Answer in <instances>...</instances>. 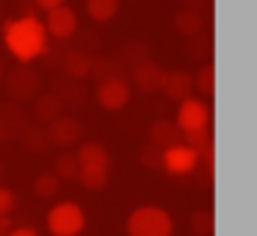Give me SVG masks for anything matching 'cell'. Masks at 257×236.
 Returning <instances> with one entry per match:
<instances>
[{"instance_id": "1", "label": "cell", "mask_w": 257, "mask_h": 236, "mask_svg": "<svg viewBox=\"0 0 257 236\" xmlns=\"http://www.w3.org/2000/svg\"><path fill=\"white\" fill-rule=\"evenodd\" d=\"M3 45L21 66L48 54V33L45 24L36 15H21L12 21H3Z\"/></svg>"}, {"instance_id": "2", "label": "cell", "mask_w": 257, "mask_h": 236, "mask_svg": "<svg viewBox=\"0 0 257 236\" xmlns=\"http://www.w3.org/2000/svg\"><path fill=\"white\" fill-rule=\"evenodd\" d=\"M128 236H174V218L162 206H138L126 218Z\"/></svg>"}, {"instance_id": "3", "label": "cell", "mask_w": 257, "mask_h": 236, "mask_svg": "<svg viewBox=\"0 0 257 236\" xmlns=\"http://www.w3.org/2000/svg\"><path fill=\"white\" fill-rule=\"evenodd\" d=\"M45 224H48L51 236H78L87 227V212L75 200H60V203H54L48 209Z\"/></svg>"}, {"instance_id": "4", "label": "cell", "mask_w": 257, "mask_h": 236, "mask_svg": "<svg viewBox=\"0 0 257 236\" xmlns=\"http://www.w3.org/2000/svg\"><path fill=\"white\" fill-rule=\"evenodd\" d=\"M209 105H206V99H197V96H189V99H183L180 102V108H177V129L183 132V135H192V132H209Z\"/></svg>"}, {"instance_id": "5", "label": "cell", "mask_w": 257, "mask_h": 236, "mask_svg": "<svg viewBox=\"0 0 257 236\" xmlns=\"http://www.w3.org/2000/svg\"><path fill=\"white\" fill-rule=\"evenodd\" d=\"M128 99H132V90H128V81L123 75H111V78H102L96 84V102L105 111H123Z\"/></svg>"}, {"instance_id": "6", "label": "cell", "mask_w": 257, "mask_h": 236, "mask_svg": "<svg viewBox=\"0 0 257 236\" xmlns=\"http://www.w3.org/2000/svg\"><path fill=\"white\" fill-rule=\"evenodd\" d=\"M197 150H192L189 144H174L168 150H162V168L171 174V177H189L197 171Z\"/></svg>"}, {"instance_id": "7", "label": "cell", "mask_w": 257, "mask_h": 236, "mask_svg": "<svg viewBox=\"0 0 257 236\" xmlns=\"http://www.w3.org/2000/svg\"><path fill=\"white\" fill-rule=\"evenodd\" d=\"M45 33H48V39H72L75 33H78V15H75V9L72 6H57V9H51V12H45Z\"/></svg>"}, {"instance_id": "8", "label": "cell", "mask_w": 257, "mask_h": 236, "mask_svg": "<svg viewBox=\"0 0 257 236\" xmlns=\"http://www.w3.org/2000/svg\"><path fill=\"white\" fill-rule=\"evenodd\" d=\"M135 87L141 93H162V84H165V69L156 63V60H141L135 63Z\"/></svg>"}, {"instance_id": "9", "label": "cell", "mask_w": 257, "mask_h": 236, "mask_svg": "<svg viewBox=\"0 0 257 236\" xmlns=\"http://www.w3.org/2000/svg\"><path fill=\"white\" fill-rule=\"evenodd\" d=\"M75 159H78L81 171H105V174H111V153L102 144H96V141L81 144L78 153H75Z\"/></svg>"}, {"instance_id": "10", "label": "cell", "mask_w": 257, "mask_h": 236, "mask_svg": "<svg viewBox=\"0 0 257 236\" xmlns=\"http://www.w3.org/2000/svg\"><path fill=\"white\" fill-rule=\"evenodd\" d=\"M48 135V144H57V147H72L78 138H81V123L75 117H57L48 123L45 129Z\"/></svg>"}, {"instance_id": "11", "label": "cell", "mask_w": 257, "mask_h": 236, "mask_svg": "<svg viewBox=\"0 0 257 236\" xmlns=\"http://www.w3.org/2000/svg\"><path fill=\"white\" fill-rule=\"evenodd\" d=\"M194 90V81L189 72H183V69H174V72H165V84H162V93L171 99V102H183V99H189Z\"/></svg>"}, {"instance_id": "12", "label": "cell", "mask_w": 257, "mask_h": 236, "mask_svg": "<svg viewBox=\"0 0 257 236\" xmlns=\"http://www.w3.org/2000/svg\"><path fill=\"white\" fill-rule=\"evenodd\" d=\"M180 141H183V132L177 129L174 120H156V123L150 126V144H153V147L168 150V147H174V144H180Z\"/></svg>"}, {"instance_id": "13", "label": "cell", "mask_w": 257, "mask_h": 236, "mask_svg": "<svg viewBox=\"0 0 257 236\" xmlns=\"http://www.w3.org/2000/svg\"><path fill=\"white\" fill-rule=\"evenodd\" d=\"M36 75L27 69V66H18L12 75H9V93L15 96V99H33V93H36Z\"/></svg>"}, {"instance_id": "14", "label": "cell", "mask_w": 257, "mask_h": 236, "mask_svg": "<svg viewBox=\"0 0 257 236\" xmlns=\"http://www.w3.org/2000/svg\"><path fill=\"white\" fill-rule=\"evenodd\" d=\"M174 27L183 33V36H197L203 30V12L200 9H180L174 15Z\"/></svg>"}, {"instance_id": "15", "label": "cell", "mask_w": 257, "mask_h": 236, "mask_svg": "<svg viewBox=\"0 0 257 236\" xmlns=\"http://www.w3.org/2000/svg\"><path fill=\"white\" fill-rule=\"evenodd\" d=\"M63 69L69 78H75V81H81V78H87L90 75V69H93V57L90 54H84V51H69L63 57Z\"/></svg>"}, {"instance_id": "16", "label": "cell", "mask_w": 257, "mask_h": 236, "mask_svg": "<svg viewBox=\"0 0 257 236\" xmlns=\"http://www.w3.org/2000/svg\"><path fill=\"white\" fill-rule=\"evenodd\" d=\"M117 12H120V0H87V15H90L96 24L114 21Z\"/></svg>"}, {"instance_id": "17", "label": "cell", "mask_w": 257, "mask_h": 236, "mask_svg": "<svg viewBox=\"0 0 257 236\" xmlns=\"http://www.w3.org/2000/svg\"><path fill=\"white\" fill-rule=\"evenodd\" d=\"M192 81H194V90H200V96H212L215 93V66L203 63Z\"/></svg>"}, {"instance_id": "18", "label": "cell", "mask_w": 257, "mask_h": 236, "mask_svg": "<svg viewBox=\"0 0 257 236\" xmlns=\"http://www.w3.org/2000/svg\"><path fill=\"white\" fill-rule=\"evenodd\" d=\"M33 191L42 197V200H48V197H57V191H60V177L54 174V171H48V174H39L36 182H33Z\"/></svg>"}, {"instance_id": "19", "label": "cell", "mask_w": 257, "mask_h": 236, "mask_svg": "<svg viewBox=\"0 0 257 236\" xmlns=\"http://www.w3.org/2000/svg\"><path fill=\"white\" fill-rule=\"evenodd\" d=\"M60 96H42L39 102H36V117L45 120V123H51V120L60 117Z\"/></svg>"}, {"instance_id": "20", "label": "cell", "mask_w": 257, "mask_h": 236, "mask_svg": "<svg viewBox=\"0 0 257 236\" xmlns=\"http://www.w3.org/2000/svg\"><path fill=\"white\" fill-rule=\"evenodd\" d=\"M212 230H215V218H212L209 209L192 212V233L194 236H212Z\"/></svg>"}, {"instance_id": "21", "label": "cell", "mask_w": 257, "mask_h": 236, "mask_svg": "<svg viewBox=\"0 0 257 236\" xmlns=\"http://www.w3.org/2000/svg\"><path fill=\"white\" fill-rule=\"evenodd\" d=\"M54 174H57L60 179H78V174H81V165H78L75 153H63V156L57 159V165H54Z\"/></svg>"}, {"instance_id": "22", "label": "cell", "mask_w": 257, "mask_h": 236, "mask_svg": "<svg viewBox=\"0 0 257 236\" xmlns=\"http://www.w3.org/2000/svg\"><path fill=\"white\" fill-rule=\"evenodd\" d=\"M108 177H111V174H105V171H81V174H78V182H81L84 188H90V191H99V188L108 185Z\"/></svg>"}, {"instance_id": "23", "label": "cell", "mask_w": 257, "mask_h": 236, "mask_svg": "<svg viewBox=\"0 0 257 236\" xmlns=\"http://www.w3.org/2000/svg\"><path fill=\"white\" fill-rule=\"evenodd\" d=\"M138 159H141L144 168H162V150L153 147V144H147V147L138 153Z\"/></svg>"}, {"instance_id": "24", "label": "cell", "mask_w": 257, "mask_h": 236, "mask_svg": "<svg viewBox=\"0 0 257 236\" xmlns=\"http://www.w3.org/2000/svg\"><path fill=\"white\" fill-rule=\"evenodd\" d=\"M24 144H27L30 150H45V147H48V135H45L42 129H27V132H24Z\"/></svg>"}, {"instance_id": "25", "label": "cell", "mask_w": 257, "mask_h": 236, "mask_svg": "<svg viewBox=\"0 0 257 236\" xmlns=\"http://www.w3.org/2000/svg\"><path fill=\"white\" fill-rule=\"evenodd\" d=\"M15 206H18V197H15V191L0 185V215H9Z\"/></svg>"}, {"instance_id": "26", "label": "cell", "mask_w": 257, "mask_h": 236, "mask_svg": "<svg viewBox=\"0 0 257 236\" xmlns=\"http://www.w3.org/2000/svg\"><path fill=\"white\" fill-rule=\"evenodd\" d=\"M33 3H36V9H42V12H51V9L63 6L66 0H33Z\"/></svg>"}, {"instance_id": "27", "label": "cell", "mask_w": 257, "mask_h": 236, "mask_svg": "<svg viewBox=\"0 0 257 236\" xmlns=\"http://www.w3.org/2000/svg\"><path fill=\"white\" fill-rule=\"evenodd\" d=\"M6 236H39V233H36L33 227H12Z\"/></svg>"}, {"instance_id": "28", "label": "cell", "mask_w": 257, "mask_h": 236, "mask_svg": "<svg viewBox=\"0 0 257 236\" xmlns=\"http://www.w3.org/2000/svg\"><path fill=\"white\" fill-rule=\"evenodd\" d=\"M12 230V221H9V215H0V236H6Z\"/></svg>"}, {"instance_id": "29", "label": "cell", "mask_w": 257, "mask_h": 236, "mask_svg": "<svg viewBox=\"0 0 257 236\" xmlns=\"http://www.w3.org/2000/svg\"><path fill=\"white\" fill-rule=\"evenodd\" d=\"M206 0H183V9H200Z\"/></svg>"}, {"instance_id": "30", "label": "cell", "mask_w": 257, "mask_h": 236, "mask_svg": "<svg viewBox=\"0 0 257 236\" xmlns=\"http://www.w3.org/2000/svg\"><path fill=\"white\" fill-rule=\"evenodd\" d=\"M3 72H6V69H3V60H0V81H3Z\"/></svg>"}]
</instances>
